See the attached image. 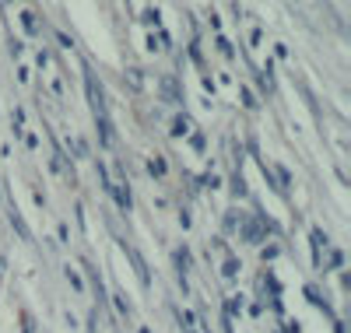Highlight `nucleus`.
<instances>
[{
	"label": "nucleus",
	"mask_w": 351,
	"mask_h": 333,
	"mask_svg": "<svg viewBox=\"0 0 351 333\" xmlns=\"http://www.w3.org/2000/svg\"><path fill=\"white\" fill-rule=\"evenodd\" d=\"M112 306H116V312H120V316H130V306H127L123 295H112Z\"/></svg>",
	"instance_id": "0eeeda50"
},
{
	"label": "nucleus",
	"mask_w": 351,
	"mask_h": 333,
	"mask_svg": "<svg viewBox=\"0 0 351 333\" xmlns=\"http://www.w3.org/2000/svg\"><path fill=\"white\" fill-rule=\"evenodd\" d=\"M88 102H92V109H95V116H106V99H102V88H99V81H95V74L88 71Z\"/></svg>",
	"instance_id": "f03ea898"
},
{
	"label": "nucleus",
	"mask_w": 351,
	"mask_h": 333,
	"mask_svg": "<svg viewBox=\"0 0 351 333\" xmlns=\"http://www.w3.org/2000/svg\"><path fill=\"white\" fill-rule=\"evenodd\" d=\"M127 81H130L134 92H141V88H144V77H141V71H137V67H130V71H127Z\"/></svg>",
	"instance_id": "423d86ee"
},
{
	"label": "nucleus",
	"mask_w": 351,
	"mask_h": 333,
	"mask_svg": "<svg viewBox=\"0 0 351 333\" xmlns=\"http://www.w3.org/2000/svg\"><path fill=\"white\" fill-rule=\"evenodd\" d=\"M67 278H71V284H74V291H81V278L74 274V270H67Z\"/></svg>",
	"instance_id": "9d476101"
},
{
	"label": "nucleus",
	"mask_w": 351,
	"mask_h": 333,
	"mask_svg": "<svg viewBox=\"0 0 351 333\" xmlns=\"http://www.w3.org/2000/svg\"><path fill=\"white\" fill-rule=\"evenodd\" d=\"M148 172L152 175H165V158H152L148 162Z\"/></svg>",
	"instance_id": "1a4fd4ad"
},
{
	"label": "nucleus",
	"mask_w": 351,
	"mask_h": 333,
	"mask_svg": "<svg viewBox=\"0 0 351 333\" xmlns=\"http://www.w3.org/2000/svg\"><path fill=\"white\" fill-rule=\"evenodd\" d=\"M186 130H190V119H186V116H176V119H172V134L183 137Z\"/></svg>",
	"instance_id": "39448f33"
},
{
	"label": "nucleus",
	"mask_w": 351,
	"mask_h": 333,
	"mask_svg": "<svg viewBox=\"0 0 351 333\" xmlns=\"http://www.w3.org/2000/svg\"><path fill=\"white\" fill-rule=\"evenodd\" d=\"M21 21H25V32H28V36L39 32V25H36V14H32V11H21Z\"/></svg>",
	"instance_id": "20e7f679"
},
{
	"label": "nucleus",
	"mask_w": 351,
	"mask_h": 333,
	"mask_svg": "<svg viewBox=\"0 0 351 333\" xmlns=\"http://www.w3.org/2000/svg\"><path fill=\"white\" fill-rule=\"evenodd\" d=\"M95 123H99V137H102V147H112V144H116V134H112V123H109V116H95Z\"/></svg>",
	"instance_id": "7ed1b4c3"
},
{
	"label": "nucleus",
	"mask_w": 351,
	"mask_h": 333,
	"mask_svg": "<svg viewBox=\"0 0 351 333\" xmlns=\"http://www.w3.org/2000/svg\"><path fill=\"white\" fill-rule=\"evenodd\" d=\"M221 274H225V281H236V274H239V263H236V260H228Z\"/></svg>",
	"instance_id": "6e6552de"
},
{
	"label": "nucleus",
	"mask_w": 351,
	"mask_h": 333,
	"mask_svg": "<svg viewBox=\"0 0 351 333\" xmlns=\"http://www.w3.org/2000/svg\"><path fill=\"white\" fill-rule=\"evenodd\" d=\"M99 175H102V183H106V190L116 197V204H120V210H123V214H130V207H134V200H130V190L123 186V183H112V179L106 175V169L99 165Z\"/></svg>",
	"instance_id": "f257e3e1"
}]
</instances>
